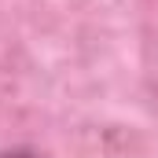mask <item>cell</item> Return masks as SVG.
Returning a JSON list of instances; mask_svg holds the SVG:
<instances>
[{"label": "cell", "mask_w": 158, "mask_h": 158, "mask_svg": "<svg viewBox=\"0 0 158 158\" xmlns=\"http://www.w3.org/2000/svg\"><path fill=\"white\" fill-rule=\"evenodd\" d=\"M0 158H48V155H40V151H33V147H4Z\"/></svg>", "instance_id": "1"}]
</instances>
